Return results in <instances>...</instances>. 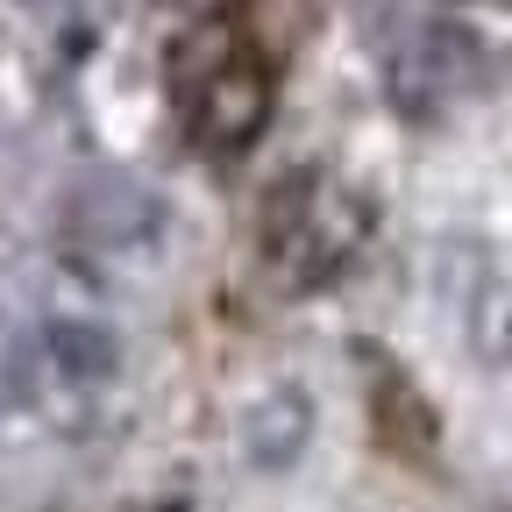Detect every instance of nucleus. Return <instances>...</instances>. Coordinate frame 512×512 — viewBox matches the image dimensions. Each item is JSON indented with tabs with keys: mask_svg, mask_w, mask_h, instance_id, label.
<instances>
[{
	"mask_svg": "<svg viewBox=\"0 0 512 512\" xmlns=\"http://www.w3.org/2000/svg\"><path fill=\"white\" fill-rule=\"evenodd\" d=\"M477 349H484V363L512 370V278H491L477 299Z\"/></svg>",
	"mask_w": 512,
	"mask_h": 512,
	"instance_id": "nucleus-3",
	"label": "nucleus"
},
{
	"mask_svg": "<svg viewBox=\"0 0 512 512\" xmlns=\"http://www.w3.org/2000/svg\"><path fill=\"white\" fill-rule=\"evenodd\" d=\"M313 427H320V413H313L306 384H292V377L264 384V392L242 406V463L264 470V477H285L313 448Z\"/></svg>",
	"mask_w": 512,
	"mask_h": 512,
	"instance_id": "nucleus-1",
	"label": "nucleus"
},
{
	"mask_svg": "<svg viewBox=\"0 0 512 512\" xmlns=\"http://www.w3.org/2000/svg\"><path fill=\"white\" fill-rule=\"evenodd\" d=\"M43 363L64 377V384H79V392H93V384H107L121 370V335L107 328V320H50L43 328Z\"/></svg>",
	"mask_w": 512,
	"mask_h": 512,
	"instance_id": "nucleus-2",
	"label": "nucleus"
}]
</instances>
